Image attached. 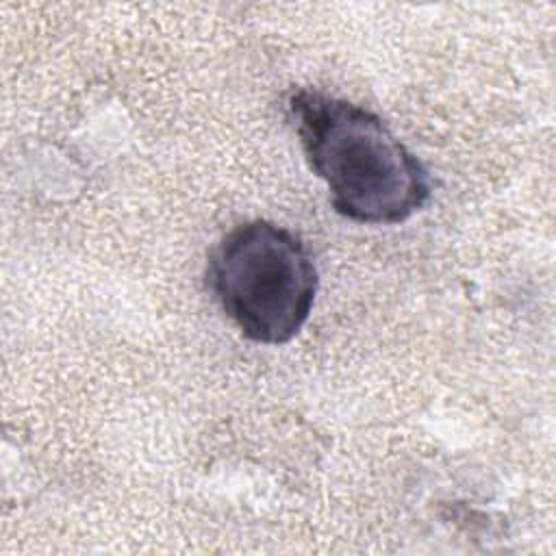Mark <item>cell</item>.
<instances>
[{"label": "cell", "mask_w": 556, "mask_h": 556, "mask_svg": "<svg viewBox=\"0 0 556 556\" xmlns=\"http://www.w3.org/2000/svg\"><path fill=\"white\" fill-rule=\"evenodd\" d=\"M287 106L306 163L341 217L391 226L430 202L428 169L376 113L317 89H293Z\"/></svg>", "instance_id": "obj_1"}, {"label": "cell", "mask_w": 556, "mask_h": 556, "mask_svg": "<svg viewBox=\"0 0 556 556\" xmlns=\"http://www.w3.org/2000/svg\"><path fill=\"white\" fill-rule=\"evenodd\" d=\"M206 285L243 337L261 345H285L308 321L319 276L295 232L250 219L213 248Z\"/></svg>", "instance_id": "obj_2"}]
</instances>
